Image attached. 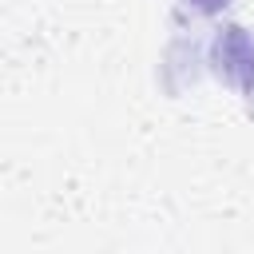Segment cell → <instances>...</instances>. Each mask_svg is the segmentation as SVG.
<instances>
[{
  "label": "cell",
  "instance_id": "1",
  "mask_svg": "<svg viewBox=\"0 0 254 254\" xmlns=\"http://www.w3.org/2000/svg\"><path fill=\"white\" fill-rule=\"evenodd\" d=\"M218 67L230 75V79H238L242 87H254V44L242 36V28H230L226 32V40H218Z\"/></svg>",
  "mask_w": 254,
  "mask_h": 254
},
{
  "label": "cell",
  "instance_id": "2",
  "mask_svg": "<svg viewBox=\"0 0 254 254\" xmlns=\"http://www.w3.org/2000/svg\"><path fill=\"white\" fill-rule=\"evenodd\" d=\"M190 4H194L198 12H222V8L230 4V0H190Z\"/></svg>",
  "mask_w": 254,
  "mask_h": 254
}]
</instances>
